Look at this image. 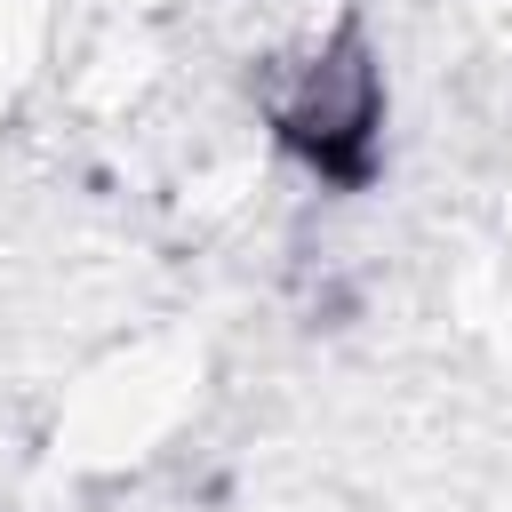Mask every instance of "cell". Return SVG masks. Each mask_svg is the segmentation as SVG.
Segmentation results:
<instances>
[{"instance_id":"1","label":"cell","mask_w":512,"mask_h":512,"mask_svg":"<svg viewBox=\"0 0 512 512\" xmlns=\"http://www.w3.org/2000/svg\"><path fill=\"white\" fill-rule=\"evenodd\" d=\"M264 112L288 152H304L320 176H368L376 120H384V80L360 32H336L304 56H280L264 72Z\"/></svg>"}]
</instances>
